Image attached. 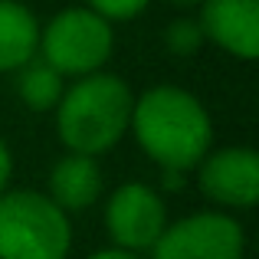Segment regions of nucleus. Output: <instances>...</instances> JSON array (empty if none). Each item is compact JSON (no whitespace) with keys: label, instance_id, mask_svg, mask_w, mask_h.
<instances>
[{"label":"nucleus","instance_id":"obj_15","mask_svg":"<svg viewBox=\"0 0 259 259\" xmlns=\"http://www.w3.org/2000/svg\"><path fill=\"white\" fill-rule=\"evenodd\" d=\"M89 259H138V256H135V253H128V249L108 246V249H99V253H92Z\"/></svg>","mask_w":259,"mask_h":259},{"label":"nucleus","instance_id":"obj_11","mask_svg":"<svg viewBox=\"0 0 259 259\" xmlns=\"http://www.w3.org/2000/svg\"><path fill=\"white\" fill-rule=\"evenodd\" d=\"M63 92H66L63 76L50 69L43 59H30L26 66L17 69V95L33 112H56Z\"/></svg>","mask_w":259,"mask_h":259},{"label":"nucleus","instance_id":"obj_9","mask_svg":"<svg viewBox=\"0 0 259 259\" xmlns=\"http://www.w3.org/2000/svg\"><path fill=\"white\" fill-rule=\"evenodd\" d=\"M46 197L66 217L95 207V200L102 197L99 161L85 158V154H66V158H59L50 171V190H46Z\"/></svg>","mask_w":259,"mask_h":259},{"label":"nucleus","instance_id":"obj_16","mask_svg":"<svg viewBox=\"0 0 259 259\" xmlns=\"http://www.w3.org/2000/svg\"><path fill=\"white\" fill-rule=\"evenodd\" d=\"M161 174H164V187L167 190H177V187H181L184 174H177V171H161Z\"/></svg>","mask_w":259,"mask_h":259},{"label":"nucleus","instance_id":"obj_17","mask_svg":"<svg viewBox=\"0 0 259 259\" xmlns=\"http://www.w3.org/2000/svg\"><path fill=\"white\" fill-rule=\"evenodd\" d=\"M167 4H174V7H197V4H203V0H167Z\"/></svg>","mask_w":259,"mask_h":259},{"label":"nucleus","instance_id":"obj_3","mask_svg":"<svg viewBox=\"0 0 259 259\" xmlns=\"http://www.w3.org/2000/svg\"><path fill=\"white\" fill-rule=\"evenodd\" d=\"M69 217L39 190L0 194V259H66Z\"/></svg>","mask_w":259,"mask_h":259},{"label":"nucleus","instance_id":"obj_5","mask_svg":"<svg viewBox=\"0 0 259 259\" xmlns=\"http://www.w3.org/2000/svg\"><path fill=\"white\" fill-rule=\"evenodd\" d=\"M246 236L230 213L203 210L164 227L151 246L154 259H243Z\"/></svg>","mask_w":259,"mask_h":259},{"label":"nucleus","instance_id":"obj_10","mask_svg":"<svg viewBox=\"0 0 259 259\" xmlns=\"http://www.w3.org/2000/svg\"><path fill=\"white\" fill-rule=\"evenodd\" d=\"M39 50V20L20 0H0V72H17Z\"/></svg>","mask_w":259,"mask_h":259},{"label":"nucleus","instance_id":"obj_7","mask_svg":"<svg viewBox=\"0 0 259 259\" xmlns=\"http://www.w3.org/2000/svg\"><path fill=\"white\" fill-rule=\"evenodd\" d=\"M197 187L207 200L230 210H249L259 200V154L253 148L207 151L197 164Z\"/></svg>","mask_w":259,"mask_h":259},{"label":"nucleus","instance_id":"obj_1","mask_svg":"<svg viewBox=\"0 0 259 259\" xmlns=\"http://www.w3.org/2000/svg\"><path fill=\"white\" fill-rule=\"evenodd\" d=\"M141 151L161 171H190L210 151L213 125L197 95L177 85H154L135 99L132 125Z\"/></svg>","mask_w":259,"mask_h":259},{"label":"nucleus","instance_id":"obj_12","mask_svg":"<svg viewBox=\"0 0 259 259\" xmlns=\"http://www.w3.org/2000/svg\"><path fill=\"white\" fill-rule=\"evenodd\" d=\"M164 43L174 56H194L197 50L203 46V33H200V23L190 17H181V20H171L164 30Z\"/></svg>","mask_w":259,"mask_h":259},{"label":"nucleus","instance_id":"obj_8","mask_svg":"<svg viewBox=\"0 0 259 259\" xmlns=\"http://www.w3.org/2000/svg\"><path fill=\"white\" fill-rule=\"evenodd\" d=\"M200 33L223 53L253 63L259 56V0H203Z\"/></svg>","mask_w":259,"mask_h":259},{"label":"nucleus","instance_id":"obj_2","mask_svg":"<svg viewBox=\"0 0 259 259\" xmlns=\"http://www.w3.org/2000/svg\"><path fill=\"white\" fill-rule=\"evenodd\" d=\"M135 95L115 72H92L76 79L56 105V132L69 154H105L125 138L132 125Z\"/></svg>","mask_w":259,"mask_h":259},{"label":"nucleus","instance_id":"obj_6","mask_svg":"<svg viewBox=\"0 0 259 259\" xmlns=\"http://www.w3.org/2000/svg\"><path fill=\"white\" fill-rule=\"evenodd\" d=\"M167 227L164 200L148 184L128 181L108 197L105 203V230L118 249L138 256L141 249H151Z\"/></svg>","mask_w":259,"mask_h":259},{"label":"nucleus","instance_id":"obj_4","mask_svg":"<svg viewBox=\"0 0 259 259\" xmlns=\"http://www.w3.org/2000/svg\"><path fill=\"white\" fill-rule=\"evenodd\" d=\"M112 23L92 13L89 7H66L46 26H39L36 53H43V63L56 69L63 79H85L92 72H102V66L112 59Z\"/></svg>","mask_w":259,"mask_h":259},{"label":"nucleus","instance_id":"obj_13","mask_svg":"<svg viewBox=\"0 0 259 259\" xmlns=\"http://www.w3.org/2000/svg\"><path fill=\"white\" fill-rule=\"evenodd\" d=\"M151 4V0H89V10L92 13H99L102 20H132V17H138L145 7Z\"/></svg>","mask_w":259,"mask_h":259},{"label":"nucleus","instance_id":"obj_14","mask_svg":"<svg viewBox=\"0 0 259 259\" xmlns=\"http://www.w3.org/2000/svg\"><path fill=\"white\" fill-rule=\"evenodd\" d=\"M13 177V154L7 148V141L0 138V194H7V184Z\"/></svg>","mask_w":259,"mask_h":259}]
</instances>
